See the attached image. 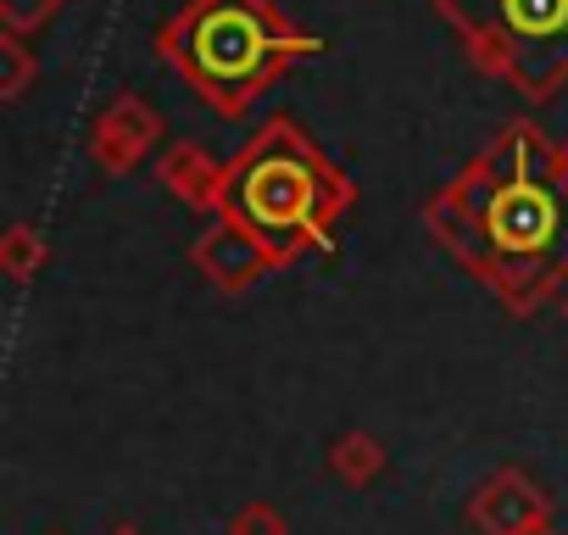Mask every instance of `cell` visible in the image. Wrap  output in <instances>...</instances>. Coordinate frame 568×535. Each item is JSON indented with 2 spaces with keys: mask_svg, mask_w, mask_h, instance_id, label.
Instances as JSON below:
<instances>
[{
  "mask_svg": "<svg viewBox=\"0 0 568 535\" xmlns=\"http://www.w3.org/2000/svg\"><path fill=\"white\" fill-rule=\"evenodd\" d=\"M546 518H551L546 491H540L529 474H518V468L490 474V480L474 491V502H468V524H474L479 535H524V529H535V524H546Z\"/></svg>",
  "mask_w": 568,
  "mask_h": 535,
  "instance_id": "cell-7",
  "label": "cell"
},
{
  "mask_svg": "<svg viewBox=\"0 0 568 535\" xmlns=\"http://www.w3.org/2000/svg\"><path fill=\"white\" fill-rule=\"evenodd\" d=\"M318 51L324 40L296 29L273 0H184L156 29V57L217 118H245L267 84Z\"/></svg>",
  "mask_w": 568,
  "mask_h": 535,
  "instance_id": "cell-2",
  "label": "cell"
},
{
  "mask_svg": "<svg viewBox=\"0 0 568 535\" xmlns=\"http://www.w3.org/2000/svg\"><path fill=\"white\" fill-rule=\"evenodd\" d=\"M156 140H162L156 107H151L145 95L123 90V95H112V101L95 112V123H90V162H95L101 173H134Z\"/></svg>",
  "mask_w": 568,
  "mask_h": 535,
  "instance_id": "cell-5",
  "label": "cell"
},
{
  "mask_svg": "<svg viewBox=\"0 0 568 535\" xmlns=\"http://www.w3.org/2000/svg\"><path fill=\"white\" fill-rule=\"evenodd\" d=\"M45 256H51V245H45V234L34 223H12L7 234H0V274H7L12 285H29L45 268Z\"/></svg>",
  "mask_w": 568,
  "mask_h": 535,
  "instance_id": "cell-9",
  "label": "cell"
},
{
  "mask_svg": "<svg viewBox=\"0 0 568 535\" xmlns=\"http://www.w3.org/2000/svg\"><path fill=\"white\" fill-rule=\"evenodd\" d=\"M112 535H145V529H134V524H112Z\"/></svg>",
  "mask_w": 568,
  "mask_h": 535,
  "instance_id": "cell-14",
  "label": "cell"
},
{
  "mask_svg": "<svg viewBox=\"0 0 568 535\" xmlns=\"http://www.w3.org/2000/svg\"><path fill=\"white\" fill-rule=\"evenodd\" d=\"M229 535H291V529H284V513H278V507L245 502V507L229 518Z\"/></svg>",
  "mask_w": 568,
  "mask_h": 535,
  "instance_id": "cell-13",
  "label": "cell"
},
{
  "mask_svg": "<svg viewBox=\"0 0 568 535\" xmlns=\"http://www.w3.org/2000/svg\"><path fill=\"white\" fill-rule=\"evenodd\" d=\"M357 201V184L291 123V118H267L245 140V151L223 168V201L217 212L245 223L273 262H296L313 245H335L341 212Z\"/></svg>",
  "mask_w": 568,
  "mask_h": 535,
  "instance_id": "cell-3",
  "label": "cell"
},
{
  "mask_svg": "<svg viewBox=\"0 0 568 535\" xmlns=\"http://www.w3.org/2000/svg\"><path fill=\"white\" fill-rule=\"evenodd\" d=\"M562 307H568V296H562Z\"/></svg>",
  "mask_w": 568,
  "mask_h": 535,
  "instance_id": "cell-16",
  "label": "cell"
},
{
  "mask_svg": "<svg viewBox=\"0 0 568 535\" xmlns=\"http://www.w3.org/2000/svg\"><path fill=\"white\" fill-rule=\"evenodd\" d=\"M524 535H557V529H551V518H546V524H535V529H524Z\"/></svg>",
  "mask_w": 568,
  "mask_h": 535,
  "instance_id": "cell-15",
  "label": "cell"
},
{
  "mask_svg": "<svg viewBox=\"0 0 568 535\" xmlns=\"http://www.w3.org/2000/svg\"><path fill=\"white\" fill-rule=\"evenodd\" d=\"M435 18L463 40L468 62L524 101L568 84V0H435Z\"/></svg>",
  "mask_w": 568,
  "mask_h": 535,
  "instance_id": "cell-4",
  "label": "cell"
},
{
  "mask_svg": "<svg viewBox=\"0 0 568 535\" xmlns=\"http://www.w3.org/2000/svg\"><path fill=\"white\" fill-rule=\"evenodd\" d=\"M329 468L346 480V485H374L379 474H385V446L374 441V435H363V430H352V435H341L335 441V452H329Z\"/></svg>",
  "mask_w": 568,
  "mask_h": 535,
  "instance_id": "cell-10",
  "label": "cell"
},
{
  "mask_svg": "<svg viewBox=\"0 0 568 535\" xmlns=\"http://www.w3.org/2000/svg\"><path fill=\"white\" fill-rule=\"evenodd\" d=\"M34 51L23 46V34H12V29H0V101H18L23 90H29V79H34Z\"/></svg>",
  "mask_w": 568,
  "mask_h": 535,
  "instance_id": "cell-11",
  "label": "cell"
},
{
  "mask_svg": "<svg viewBox=\"0 0 568 535\" xmlns=\"http://www.w3.org/2000/svg\"><path fill=\"white\" fill-rule=\"evenodd\" d=\"M156 179H162V184H168V195H179L184 206L217 212V201H223V168H217L201 145H190V140H179V145H168V151H162Z\"/></svg>",
  "mask_w": 568,
  "mask_h": 535,
  "instance_id": "cell-8",
  "label": "cell"
},
{
  "mask_svg": "<svg viewBox=\"0 0 568 535\" xmlns=\"http://www.w3.org/2000/svg\"><path fill=\"white\" fill-rule=\"evenodd\" d=\"M429 234L513 313L529 319L568 285V145L501 123L463 173L429 195Z\"/></svg>",
  "mask_w": 568,
  "mask_h": 535,
  "instance_id": "cell-1",
  "label": "cell"
},
{
  "mask_svg": "<svg viewBox=\"0 0 568 535\" xmlns=\"http://www.w3.org/2000/svg\"><path fill=\"white\" fill-rule=\"evenodd\" d=\"M62 7H68V0H0V29L34 34V29H45Z\"/></svg>",
  "mask_w": 568,
  "mask_h": 535,
  "instance_id": "cell-12",
  "label": "cell"
},
{
  "mask_svg": "<svg viewBox=\"0 0 568 535\" xmlns=\"http://www.w3.org/2000/svg\"><path fill=\"white\" fill-rule=\"evenodd\" d=\"M190 256H195V268H201V274H206L223 296L251 291L262 274H273V268H278V262H273V251H267L245 223H234V218H223V212L206 223V234L195 240V251H190Z\"/></svg>",
  "mask_w": 568,
  "mask_h": 535,
  "instance_id": "cell-6",
  "label": "cell"
}]
</instances>
